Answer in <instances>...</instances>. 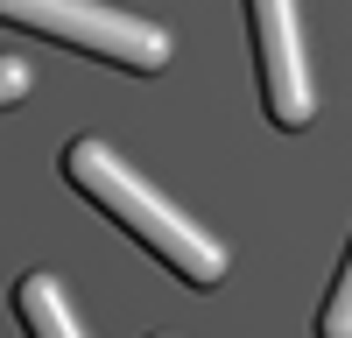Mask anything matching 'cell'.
<instances>
[{
	"label": "cell",
	"mask_w": 352,
	"mask_h": 338,
	"mask_svg": "<svg viewBox=\"0 0 352 338\" xmlns=\"http://www.w3.org/2000/svg\"><path fill=\"white\" fill-rule=\"evenodd\" d=\"M21 92H28V64H14V56H8V64H0V99L14 106Z\"/></svg>",
	"instance_id": "6"
},
{
	"label": "cell",
	"mask_w": 352,
	"mask_h": 338,
	"mask_svg": "<svg viewBox=\"0 0 352 338\" xmlns=\"http://www.w3.org/2000/svg\"><path fill=\"white\" fill-rule=\"evenodd\" d=\"M0 14L14 28H36V36H56L85 56H106V64L127 71H162L169 64V28L148 14L106 8V0H0Z\"/></svg>",
	"instance_id": "2"
},
{
	"label": "cell",
	"mask_w": 352,
	"mask_h": 338,
	"mask_svg": "<svg viewBox=\"0 0 352 338\" xmlns=\"http://www.w3.org/2000/svg\"><path fill=\"white\" fill-rule=\"evenodd\" d=\"M64 177H71L85 197H92V205H99L113 225H127V233L148 247V254H162V261L184 275V282L212 289V282L226 275V247L204 233V225H190V218L176 212L155 183H141V177L106 148L99 134H78L71 148H64Z\"/></svg>",
	"instance_id": "1"
},
{
	"label": "cell",
	"mask_w": 352,
	"mask_h": 338,
	"mask_svg": "<svg viewBox=\"0 0 352 338\" xmlns=\"http://www.w3.org/2000/svg\"><path fill=\"white\" fill-rule=\"evenodd\" d=\"M254 21V49H261V99H268L275 127H310L317 92H310V64H303V28H296V0H247Z\"/></svg>",
	"instance_id": "3"
},
{
	"label": "cell",
	"mask_w": 352,
	"mask_h": 338,
	"mask_svg": "<svg viewBox=\"0 0 352 338\" xmlns=\"http://www.w3.org/2000/svg\"><path fill=\"white\" fill-rule=\"evenodd\" d=\"M317 338H352V254H345V268H338L331 296H324V317H317Z\"/></svg>",
	"instance_id": "5"
},
{
	"label": "cell",
	"mask_w": 352,
	"mask_h": 338,
	"mask_svg": "<svg viewBox=\"0 0 352 338\" xmlns=\"http://www.w3.org/2000/svg\"><path fill=\"white\" fill-rule=\"evenodd\" d=\"M14 310H21L28 338H85L78 331V310H71V296H64L56 275H28L21 289H14Z\"/></svg>",
	"instance_id": "4"
}]
</instances>
